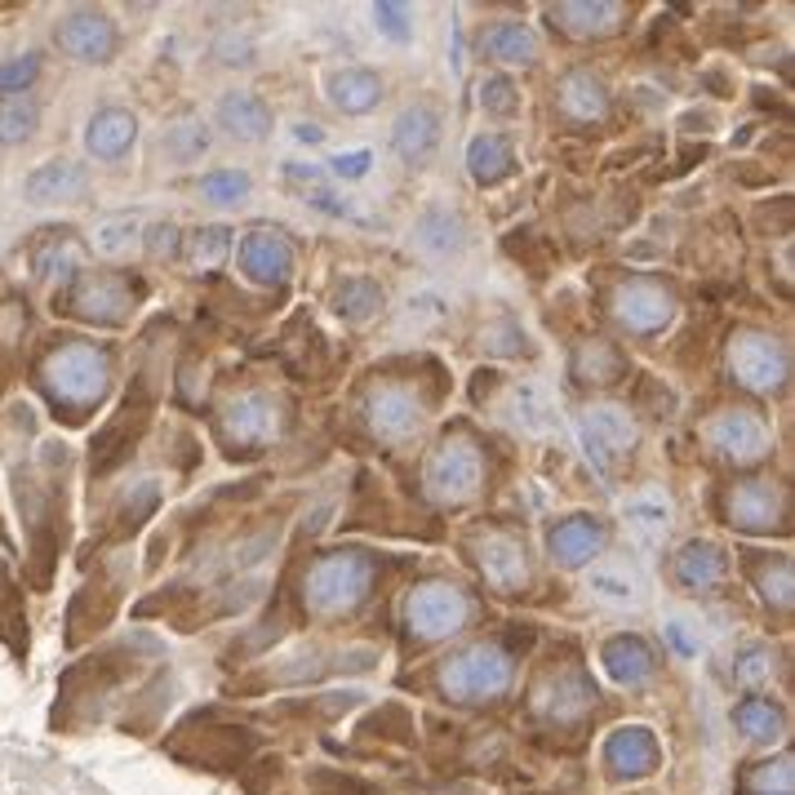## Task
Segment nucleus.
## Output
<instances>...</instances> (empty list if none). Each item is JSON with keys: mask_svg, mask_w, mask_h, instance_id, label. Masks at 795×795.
<instances>
[{"mask_svg": "<svg viewBox=\"0 0 795 795\" xmlns=\"http://www.w3.org/2000/svg\"><path fill=\"white\" fill-rule=\"evenodd\" d=\"M32 200H45V205H54V200H67V196H80L85 191V174L71 165V161H49V165H41L32 178H27V187H23Z\"/></svg>", "mask_w": 795, "mask_h": 795, "instance_id": "f257e3e1", "label": "nucleus"}, {"mask_svg": "<svg viewBox=\"0 0 795 795\" xmlns=\"http://www.w3.org/2000/svg\"><path fill=\"white\" fill-rule=\"evenodd\" d=\"M622 516H627V525H631V533H636L640 542H658V538L671 529V507H666L662 494H636V498H627V503H622Z\"/></svg>", "mask_w": 795, "mask_h": 795, "instance_id": "f03ea898", "label": "nucleus"}, {"mask_svg": "<svg viewBox=\"0 0 795 795\" xmlns=\"http://www.w3.org/2000/svg\"><path fill=\"white\" fill-rule=\"evenodd\" d=\"M435 134H440L435 117L427 107H413V111H405V117L396 121V152L405 161H418V156H427L435 147Z\"/></svg>", "mask_w": 795, "mask_h": 795, "instance_id": "7ed1b4c3", "label": "nucleus"}, {"mask_svg": "<svg viewBox=\"0 0 795 795\" xmlns=\"http://www.w3.org/2000/svg\"><path fill=\"white\" fill-rule=\"evenodd\" d=\"M36 121H41V111L32 98H14L0 107V143H23L36 134Z\"/></svg>", "mask_w": 795, "mask_h": 795, "instance_id": "20e7f679", "label": "nucleus"}, {"mask_svg": "<svg viewBox=\"0 0 795 795\" xmlns=\"http://www.w3.org/2000/svg\"><path fill=\"white\" fill-rule=\"evenodd\" d=\"M333 102L343 107V111H365V107H374V98H378V85L369 80V76H356V71H347V76H338L333 80Z\"/></svg>", "mask_w": 795, "mask_h": 795, "instance_id": "39448f33", "label": "nucleus"}, {"mask_svg": "<svg viewBox=\"0 0 795 795\" xmlns=\"http://www.w3.org/2000/svg\"><path fill=\"white\" fill-rule=\"evenodd\" d=\"M592 592L600 596V600H609V605H640V596H644V587L636 583V578H618L614 570H600L596 578H592Z\"/></svg>", "mask_w": 795, "mask_h": 795, "instance_id": "423d86ee", "label": "nucleus"}, {"mask_svg": "<svg viewBox=\"0 0 795 795\" xmlns=\"http://www.w3.org/2000/svg\"><path fill=\"white\" fill-rule=\"evenodd\" d=\"M222 121L232 125V130H241L245 139H263V125H267L263 107H254V102H245V98H236V93L222 102Z\"/></svg>", "mask_w": 795, "mask_h": 795, "instance_id": "0eeeda50", "label": "nucleus"}, {"mask_svg": "<svg viewBox=\"0 0 795 795\" xmlns=\"http://www.w3.org/2000/svg\"><path fill=\"white\" fill-rule=\"evenodd\" d=\"M134 241H139V222H134V218L102 222L98 232H93V245H98V254H125Z\"/></svg>", "mask_w": 795, "mask_h": 795, "instance_id": "6e6552de", "label": "nucleus"}, {"mask_svg": "<svg viewBox=\"0 0 795 795\" xmlns=\"http://www.w3.org/2000/svg\"><path fill=\"white\" fill-rule=\"evenodd\" d=\"M538 405H542V391H538L533 383H525V387H516V396H511V418H516L520 427L538 431V427H542V418H546Z\"/></svg>", "mask_w": 795, "mask_h": 795, "instance_id": "1a4fd4ad", "label": "nucleus"}, {"mask_svg": "<svg viewBox=\"0 0 795 795\" xmlns=\"http://www.w3.org/2000/svg\"><path fill=\"white\" fill-rule=\"evenodd\" d=\"M36 76V58H14L10 67H0V89H19Z\"/></svg>", "mask_w": 795, "mask_h": 795, "instance_id": "9d476101", "label": "nucleus"}, {"mask_svg": "<svg viewBox=\"0 0 795 795\" xmlns=\"http://www.w3.org/2000/svg\"><path fill=\"white\" fill-rule=\"evenodd\" d=\"M609 422H614V413H592V422H587V427H592V431H605V435H614V431H609ZM592 449H596L592 459H600V467L609 472V444H605V440H596Z\"/></svg>", "mask_w": 795, "mask_h": 795, "instance_id": "9b49d317", "label": "nucleus"}, {"mask_svg": "<svg viewBox=\"0 0 795 795\" xmlns=\"http://www.w3.org/2000/svg\"><path fill=\"white\" fill-rule=\"evenodd\" d=\"M245 187H250V178H245V174H232V178H209V183H205V191H209V196H232V191H245Z\"/></svg>", "mask_w": 795, "mask_h": 795, "instance_id": "f8f14e48", "label": "nucleus"}, {"mask_svg": "<svg viewBox=\"0 0 795 795\" xmlns=\"http://www.w3.org/2000/svg\"><path fill=\"white\" fill-rule=\"evenodd\" d=\"M365 165H369L365 152H361V156H338V161H333V174H338V178H361Z\"/></svg>", "mask_w": 795, "mask_h": 795, "instance_id": "ddd939ff", "label": "nucleus"}, {"mask_svg": "<svg viewBox=\"0 0 795 795\" xmlns=\"http://www.w3.org/2000/svg\"><path fill=\"white\" fill-rule=\"evenodd\" d=\"M205 241H222V232H205ZM218 254H222V245H209V267L218 263ZM200 258H205V245L196 250V267H200Z\"/></svg>", "mask_w": 795, "mask_h": 795, "instance_id": "4468645a", "label": "nucleus"}, {"mask_svg": "<svg viewBox=\"0 0 795 795\" xmlns=\"http://www.w3.org/2000/svg\"><path fill=\"white\" fill-rule=\"evenodd\" d=\"M298 139H302V143H320L324 134H320V125H298Z\"/></svg>", "mask_w": 795, "mask_h": 795, "instance_id": "2eb2a0df", "label": "nucleus"}]
</instances>
